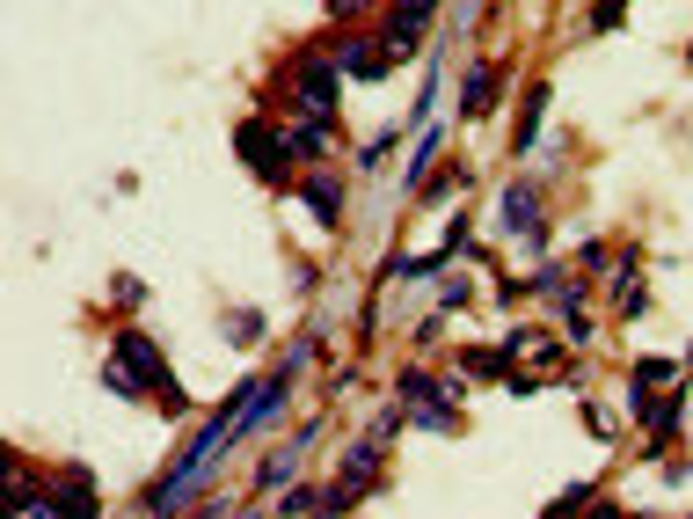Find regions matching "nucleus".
<instances>
[{
    "instance_id": "f257e3e1",
    "label": "nucleus",
    "mask_w": 693,
    "mask_h": 519,
    "mask_svg": "<svg viewBox=\"0 0 693 519\" xmlns=\"http://www.w3.org/2000/svg\"><path fill=\"white\" fill-rule=\"evenodd\" d=\"M110 388H118V396H154L168 418H191V396L168 381V359L154 351L146 329H132V322L110 337Z\"/></svg>"
},
{
    "instance_id": "f03ea898",
    "label": "nucleus",
    "mask_w": 693,
    "mask_h": 519,
    "mask_svg": "<svg viewBox=\"0 0 693 519\" xmlns=\"http://www.w3.org/2000/svg\"><path fill=\"white\" fill-rule=\"evenodd\" d=\"M336 102H343V67H336V51H300V59H292V110L336 124Z\"/></svg>"
},
{
    "instance_id": "7ed1b4c3",
    "label": "nucleus",
    "mask_w": 693,
    "mask_h": 519,
    "mask_svg": "<svg viewBox=\"0 0 693 519\" xmlns=\"http://www.w3.org/2000/svg\"><path fill=\"white\" fill-rule=\"evenodd\" d=\"M234 140H241V161H248V176H256V183H270V191H285V183H292V161H300L292 132H278V124H264V118H248Z\"/></svg>"
},
{
    "instance_id": "20e7f679",
    "label": "nucleus",
    "mask_w": 693,
    "mask_h": 519,
    "mask_svg": "<svg viewBox=\"0 0 693 519\" xmlns=\"http://www.w3.org/2000/svg\"><path fill=\"white\" fill-rule=\"evenodd\" d=\"M497 227L511 234V242H526V249H548V205H540V183L511 176L503 198H497Z\"/></svg>"
},
{
    "instance_id": "39448f33",
    "label": "nucleus",
    "mask_w": 693,
    "mask_h": 519,
    "mask_svg": "<svg viewBox=\"0 0 693 519\" xmlns=\"http://www.w3.org/2000/svg\"><path fill=\"white\" fill-rule=\"evenodd\" d=\"M430 15H438V0H394V8H387V23H380V45L394 51V59H409V51L424 45Z\"/></svg>"
},
{
    "instance_id": "423d86ee",
    "label": "nucleus",
    "mask_w": 693,
    "mask_h": 519,
    "mask_svg": "<svg viewBox=\"0 0 693 519\" xmlns=\"http://www.w3.org/2000/svg\"><path fill=\"white\" fill-rule=\"evenodd\" d=\"M329 51H336V67H343L351 81H387V74H394V51L373 45V37H358V29H343Z\"/></svg>"
},
{
    "instance_id": "0eeeda50",
    "label": "nucleus",
    "mask_w": 693,
    "mask_h": 519,
    "mask_svg": "<svg viewBox=\"0 0 693 519\" xmlns=\"http://www.w3.org/2000/svg\"><path fill=\"white\" fill-rule=\"evenodd\" d=\"M380 461H387V439H373L365 432L351 454H343V469H336V491H351V497H365L373 483H380Z\"/></svg>"
},
{
    "instance_id": "6e6552de",
    "label": "nucleus",
    "mask_w": 693,
    "mask_h": 519,
    "mask_svg": "<svg viewBox=\"0 0 693 519\" xmlns=\"http://www.w3.org/2000/svg\"><path fill=\"white\" fill-rule=\"evenodd\" d=\"M548 96H555L548 81H533V88H526V102H519V124H511V154H519V161H526V154L540 147V118H548Z\"/></svg>"
},
{
    "instance_id": "1a4fd4ad",
    "label": "nucleus",
    "mask_w": 693,
    "mask_h": 519,
    "mask_svg": "<svg viewBox=\"0 0 693 519\" xmlns=\"http://www.w3.org/2000/svg\"><path fill=\"white\" fill-rule=\"evenodd\" d=\"M497 96H503V67L489 59V67H475V74L460 81V118H489Z\"/></svg>"
},
{
    "instance_id": "9d476101",
    "label": "nucleus",
    "mask_w": 693,
    "mask_h": 519,
    "mask_svg": "<svg viewBox=\"0 0 693 519\" xmlns=\"http://www.w3.org/2000/svg\"><path fill=\"white\" fill-rule=\"evenodd\" d=\"M59 505H66V519H102V497H96V475L88 469H59Z\"/></svg>"
},
{
    "instance_id": "9b49d317",
    "label": "nucleus",
    "mask_w": 693,
    "mask_h": 519,
    "mask_svg": "<svg viewBox=\"0 0 693 519\" xmlns=\"http://www.w3.org/2000/svg\"><path fill=\"white\" fill-rule=\"evenodd\" d=\"M314 439H321V424H307L300 439H285L278 454H270V461H264V491H278V483H292V475H300V461L314 454Z\"/></svg>"
},
{
    "instance_id": "f8f14e48",
    "label": "nucleus",
    "mask_w": 693,
    "mask_h": 519,
    "mask_svg": "<svg viewBox=\"0 0 693 519\" xmlns=\"http://www.w3.org/2000/svg\"><path fill=\"white\" fill-rule=\"evenodd\" d=\"M438 147H446V124H424V132H416V147H409L402 191H424V183H430V161H438Z\"/></svg>"
},
{
    "instance_id": "ddd939ff",
    "label": "nucleus",
    "mask_w": 693,
    "mask_h": 519,
    "mask_svg": "<svg viewBox=\"0 0 693 519\" xmlns=\"http://www.w3.org/2000/svg\"><path fill=\"white\" fill-rule=\"evenodd\" d=\"M300 198L314 205V220L329 227V234L343 227V183H336V176H307V183H300Z\"/></svg>"
},
{
    "instance_id": "4468645a",
    "label": "nucleus",
    "mask_w": 693,
    "mask_h": 519,
    "mask_svg": "<svg viewBox=\"0 0 693 519\" xmlns=\"http://www.w3.org/2000/svg\"><path fill=\"white\" fill-rule=\"evenodd\" d=\"M292 147H300V161H329V118H300L292 124Z\"/></svg>"
},
{
    "instance_id": "2eb2a0df",
    "label": "nucleus",
    "mask_w": 693,
    "mask_h": 519,
    "mask_svg": "<svg viewBox=\"0 0 693 519\" xmlns=\"http://www.w3.org/2000/svg\"><path fill=\"white\" fill-rule=\"evenodd\" d=\"M592 505H598V483H570V491L555 497V505H548V512H540V519H584V512H592Z\"/></svg>"
},
{
    "instance_id": "dca6fc26",
    "label": "nucleus",
    "mask_w": 693,
    "mask_h": 519,
    "mask_svg": "<svg viewBox=\"0 0 693 519\" xmlns=\"http://www.w3.org/2000/svg\"><path fill=\"white\" fill-rule=\"evenodd\" d=\"M227 345L256 351V345H264V315H256V307H234V315H227Z\"/></svg>"
},
{
    "instance_id": "f3484780",
    "label": "nucleus",
    "mask_w": 693,
    "mask_h": 519,
    "mask_svg": "<svg viewBox=\"0 0 693 519\" xmlns=\"http://www.w3.org/2000/svg\"><path fill=\"white\" fill-rule=\"evenodd\" d=\"M438 249H446V256H475V213H467V205L446 220V242H438Z\"/></svg>"
},
{
    "instance_id": "a211bd4d",
    "label": "nucleus",
    "mask_w": 693,
    "mask_h": 519,
    "mask_svg": "<svg viewBox=\"0 0 693 519\" xmlns=\"http://www.w3.org/2000/svg\"><path fill=\"white\" fill-rule=\"evenodd\" d=\"M402 140H409V124H387L380 140H373V147H358V169H387V154L402 147Z\"/></svg>"
},
{
    "instance_id": "6ab92c4d",
    "label": "nucleus",
    "mask_w": 693,
    "mask_h": 519,
    "mask_svg": "<svg viewBox=\"0 0 693 519\" xmlns=\"http://www.w3.org/2000/svg\"><path fill=\"white\" fill-rule=\"evenodd\" d=\"M460 373H475V381H511L503 351H460Z\"/></svg>"
},
{
    "instance_id": "aec40b11",
    "label": "nucleus",
    "mask_w": 693,
    "mask_h": 519,
    "mask_svg": "<svg viewBox=\"0 0 693 519\" xmlns=\"http://www.w3.org/2000/svg\"><path fill=\"white\" fill-rule=\"evenodd\" d=\"M314 505H321V491H307V483H285V497H278V519H314Z\"/></svg>"
},
{
    "instance_id": "412c9836",
    "label": "nucleus",
    "mask_w": 693,
    "mask_h": 519,
    "mask_svg": "<svg viewBox=\"0 0 693 519\" xmlns=\"http://www.w3.org/2000/svg\"><path fill=\"white\" fill-rule=\"evenodd\" d=\"M467 183H475V176H467V161H460V169H438L416 198H453V191H467Z\"/></svg>"
},
{
    "instance_id": "4be33fe9",
    "label": "nucleus",
    "mask_w": 693,
    "mask_h": 519,
    "mask_svg": "<svg viewBox=\"0 0 693 519\" xmlns=\"http://www.w3.org/2000/svg\"><path fill=\"white\" fill-rule=\"evenodd\" d=\"M621 15H628V0H598V8H592V37H606V29H621Z\"/></svg>"
},
{
    "instance_id": "5701e85b",
    "label": "nucleus",
    "mask_w": 693,
    "mask_h": 519,
    "mask_svg": "<svg viewBox=\"0 0 693 519\" xmlns=\"http://www.w3.org/2000/svg\"><path fill=\"white\" fill-rule=\"evenodd\" d=\"M438 307H467V278H438Z\"/></svg>"
},
{
    "instance_id": "b1692460",
    "label": "nucleus",
    "mask_w": 693,
    "mask_h": 519,
    "mask_svg": "<svg viewBox=\"0 0 693 519\" xmlns=\"http://www.w3.org/2000/svg\"><path fill=\"white\" fill-rule=\"evenodd\" d=\"M197 519H234V505H227V491H205V505H197Z\"/></svg>"
},
{
    "instance_id": "393cba45",
    "label": "nucleus",
    "mask_w": 693,
    "mask_h": 519,
    "mask_svg": "<svg viewBox=\"0 0 693 519\" xmlns=\"http://www.w3.org/2000/svg\"><path fill=\"white\" fill-rule=\"evenodd\" d=\"M475 15H482V0H460V8H453V29H467Z\"/></svg>"
},
{
    "instance_id": "a878e982",
    "label": "nucleus",
    "mask_w": 693,
    "mask_h": 519,
    "mask_svg": "<svg viewBox=\"0 0 693 519\" xmlns=\"http://www.w3.org/2000/svg\"><path fill=\"white\" fill-rule=\"evenodd\" d=\"M358 8H365V0H329V15H336V23H351Z\"/></svg>"
}]
</instances>
